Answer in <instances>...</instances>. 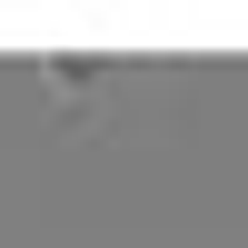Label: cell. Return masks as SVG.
I'll return each instance as SVG.
<instances>
[{
    "label": "cell",
    "mask_w": 248,
    "mask_h": 248,
    "mask_svg": "<svg viewBox=\"0 0 248 248\" xmlns=\"http://www.w3.org/2000/svg\"><path fill=\"white\" fill-rule=\"evenodd\" d=\"M40 79H50L60 99H99L109 90V70H90V60H40Z\"/></svg>",
    "instance_id": "1"
}]
</instances>
